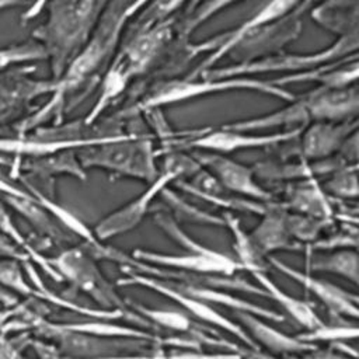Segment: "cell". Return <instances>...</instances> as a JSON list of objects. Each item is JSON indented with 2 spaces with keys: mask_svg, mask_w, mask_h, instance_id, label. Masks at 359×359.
<instances>
[{
  "mask_svg": "<svg viewBox=\"0 0 359 359\" xmlns=\"http://www.w3.org/2000/svg\"><path fill=\"white\" fill-rule=\"evenodd\" d=\"M191 156L219 181L224 191L259 202L272 201V194L255 181L252 168L243 163L236 161L226 154L205 150H196Z\"/></svg>",
  "mask_w": 359,
  "mask_h": 359,
  "instance_id": "cell-11",
  "label": "cell"
},
{
  "mask_svg": "<svg viewBox=\"0 0 359 359\" xmlns=\"http://www.w3.org/2000/svg\"><path fill=\"white\" fill-rule=\"evenodd\" d=\"M48 264L57 273L60 280H67L73 287L90 296L100 309L104 310H130L126 300L121 297L112 283L97 266V259L90 255L86 247H72L60 252Z\"/></svg>",
  "mask_w": 359,
  "mask_h": 359,
  "instance_id": "cell-7",
  "label": "cell"
},
{
  "mask_svg": "<svg viewBox=\"0 0 359 359\" xmlns=\"http://www.w3.org/2000/svg\"><path fill=\"white\" fill-rule=\"evenodd\" d=\"M309 271L325 272L345 278L356 285L359 282V258L353 248H344L331 251L325 257H318L306 264ZM306 271V272H309Z\"/></svg>",
  "mask_w": 359,
  "mask_h": 359,
  "instance_id": "cell-28",
  "label": "cell"
},
{
  "mask_svg": "<svg viewBox=\"0 0 359 359\" xmlns=\"http://www.w3.org/2000/svg\"><path fill=\"white\" fill-rule=\"evenodd\" d=\"M302 129H286L273 133H254V132H240L222 126L220 129L206 132L199 137L189 142V147L196 150L213 151L220 154H229L243 149H257L276 146L280 143H289L296 140Z\"/></svg>",
  "mask_w": 359,
  "mask_h": 359,
  "instance_id": "cell-13",
  "label": "cell"
},
{
  "mask_svg": "<svg viewBox=\"0 0 359 359\" xmlns=\"http://www.w3.org/2000/svg\"><path fill=\"white\" fill-rule=\"evenodd\" d=\"M28 0H0V11L1 10H6V8H11V7H15L18 4H22ZM45 6V0H35L32 3V6L22 14V21H29L32 18H35L43 8Z\"/></svg>",
  "mask_w": 359,
  "mask_h": 359,
  "instance_id": "cell-40",
  "label": "cell"
},
{
  "mask_svg": "<svg viewBox=\"0 0 359 359\" xmlns=\"http://www.w3.org/2000/svg\"><path fill=\"white\" fill-rule=\"evenodd\" d=\"M229 91H257L265 95L283 100L286 102L293 101L296 98L294 93L275 84L272 80H261L257 77H203L202 80L174 79L156 84L137 104V109L150 111L164 105H171L205 97L208 94H219Z\"/></svg>",
  "mask_w": 359,
  "mask_h": 359,
  "instance_id": "cell-4",
  "label": "cell"
},
{
  "mask_svg": "<svg viewBox=\"0 0 359 359\" xmlns=\"http://www.w3.org/2000/svg\"><path fill=\"white\" fill-rule=\"evenodd\" d=\"M348 342H349V341H337V342H332V344H330V349H332V351H335V352H338V353H341V355H344V356H348V358H351V359H356V358H358V352H356V349H355L353 346H351Z\"/></svg>",
  "mask_w": 359,
  "mask_h": 359,
  "instance_id": "cell-43",
  "label": "cell"
},
{
  "mask_svg": "<svg viewBox=\"0 0 359 359\" xmlns=\"http://www.w3.org/2000/svg\"><path fill=\"white\" fill-rule=\"evenodd\" d=\"M245 355H248V356H251L252 359H280V358H278L276 355H272V353H268V352H264L262 349H257V351H251V349H247V348H244V351H243ZM287 359V358H286Z\"/></svg>",
  "mask_w": 359,
  "mask_h": 359,
  "instance_id": "cell-45",
  "label": "cell"
},
{
  "mask_svg": "<svg viewBox=\"0 0 359 359\" xmlns=\"http://www.w3.org/2000/svg\"><path fill=\"white\" fill-rule=\"evenodd\" d=\"M311 18L338 36L358 32V0H328L311 11Z\"/></svg>",
  "mask_w": 359,
  "mask_h": 359,
  "instance_id": "cell-24",
  "label": "cell"
},
{
  "mask_svg": "<svg viewBox=\"0 0 359 359\" xmlns=\"http://www.w3.org/2000/svg\"><path fill=\"white\" fill-rule=\"evenodd\" d=\"M286 216L287 210L283 203L272 201L261 215L259 223L248 233L264 258H268L278 251H300L302 245L289 234Z\"/></svg>",
  "mask_w": 359,
  "mask_h": 359,
  "instance_id": "cell-17",
  "label": "cell"
},
{
  "mask_svg": "<svg viewBox=\"0 0 359 359\" xmlns=\"http://www.w3.org/2000/svg\"><path fill=\"white\" fill-rule=\"evenodd\" d=\"M130 255L144 264L168 268V269H178L187 272H196V273H208V275H223V276H233L238 271H241L237 261L223 252H217L215 255H195V254H165V252H156L150 250L136 248L130 252Z\"/></svg>",
  "mask_w": 359,
  "mask_h": 359,
  "instance_id": "cell-14",
  "label": "cell"
},
{
  "mask_svg": "<svg viewBox=\"0 0 359 359\" xmlns=\"http://www.w3.org/2000/svg\"><path fill=\"white\" fill-rule=\"evenodd\" d=\"M313 0H268L262 4L250 18L241 22L238 27L223 32L215 38L206 39L198 46V50H210V55L199 65L198 72L202 73L212 69L216 62L229 55L238 41L247 35L250 31L283 20L285 17L293 14L294 11L310 6Z\"/></svg>",
  "mask_w": 359,
  "mask_h": 359,
  "instance_id": "cell-9",
  "label": "cell"
},
{
  "mask_svg": "<svg viewBox=\"0 0 359 359\" xmlns=\"http://www.w3.org/2000/svg\"><path fill=\"white\" fill-rule=\"evenodd\" d=\"M76 154L84 170L101 168L114 175L147 184L158 175L153 142L136 135H111L76 149Z\"/></svg>",
  "mask_w": 359,
  "mask_h": 359,
  "instance_id": "cell-3",
  "label": "cell"
},
{
  "mask_svg": "<svg viewBox=\"0 0 359 359\" xmlns=\"http://www.w3.org/2000/svg\"><path fill=\"white\" fill-rule=\"evenodd\" d=\"M0 282L3 285L10 286L11 289L24 293V294H34L36 296V290L32 289L22 278L21 271L15 262L10 261H0Z\"/></svg>",
  "mask_w": 359,
  "mask_h": 359,
  "instance_id": "cell-38",
  "label": "cell"
},
{
  "mask_svg": "<svg viewBox=\"0 0 359 359\" xmlns=\"http://www.w3.org/2000/svg\"><path fill=\"white\" fill-rule=\"evenodd\" d=\"M243 359H252L251 356H248V355H245L244 352H243Z\"/></svg>",
  "mask_w": 359,
  "mask_h": 359,
  "instance_id": "cell-47",
  "label": "cell"
},
{
  "mask_svg": "<svg viewBox=\"0 0 359 359\" xmlns=\"http://www.w3.org/2000/svg\"><path fill=\"white\" fill-rule=\"evenodd\" d=\"M167 283H170L172 287H175L177 290L192 296L198 300H202L205 303H209L210 306H222L226 307L229 310H231L233 313H248V314H254L257 317H261L266 321H275V323H283L285 321V316L266 309L264 306H259L257 303H252L250 300L241 299L236 294L229 293L227 290H220V289H212V287H199V286H189V285H182V283H177V282H170V280H164Z\"/></svg>",
  "mask_w": 359,
  "mask_h": 359,
  "instance_id": "cell-20",
  "label": "cell"
},
{
  "mask_svg": "<svg viewBox=\"0 0 359 359\" xmlns=\"http://www.w3.org/2000/svg\"><path fill=\"white\" fill-rule=\"evenodd\" d=\"M150 0H132V3L128 6L126 8V17L130 18V17H135Z\"/></svg>",
  "mask_w": 359,
  "mask_h": 359,
  "instance_id": "cell-44",
  "label": "cell"
},
{
  "mask_svg": "<svg viewBox=\"0 0 359 359\" xmlns=\"http://www.w3.org/2000/svg\"><path fill=\"white\" fill-rule=\"evenodd\" d=\"M165 349L161 344H154L150 348V359H165Z\"/></svg>",
  "mask_w": 359,
  "mask_h": 359,
  "instance_id": "cell-46",
  "label": "cell"
},
{
  "mask_svg": "<svg viewBox=\"0 0 359 359\" xmlns=\"http://www.w3.org/2000/svg\"><path fill=\"white\" fill-rule=\"evenodd\" d=\"M268 265H272L275 269L282 272L285 276L290 278L294 280L297 285H300L303 289L310 292L317 300H320L327 311L338 318L346 317V318H353L356 320L359 316V309H358V296L349 293L348 290L342 289L341 286L331 283L328 280L316 278L310 272L300 271L297 268H293L283 261L268 257Z\"/></svg>",
  "mask_w": 359,
  "mask_h": 359,
  "instance_id": "cell-12",
  "label": "cell"
},
{
  "mask_svg": "<svg viewBox=\"0 0 359 359\" xmlns=\"http://www.w3.org/2000/svg\"><path fill=\"white\" fill-rule=\"evenodd\" d=\"M332 223L334 220H323V219L292 213V212H287V216H286L289 234L300 245L316 241L320 237L321 231L330 227Z\"/></svg>",
  "mask_w": 359,
  "mask_h": 359,
  "instance_id": "cell-32",
  "label": "cell"
},
{
  "mask_svg": "<svg viewBox=\"0 0 359 359\" xmlns=\"http://www.w3.org/2000/svg\"><path fill=\"white\" fill-rule=\"evenodd\" d=\"M286 358H287V359H299V358H292V356H290V355H287V356H286Z\"/></svg>",
  "mask_w": 359,
  "mask_h": 359,
  "instance_id": "cell-48",
  "label": "cell"
},
{
  "mask_svg": "<svg viewBox=\"0 0 359 359\" xmlns=\"http://www.w3.org/2000/svg\"><path fill=\"white\" fill-rule=\"evenodd\" d=\"M283 206L287 212L323 220H334L335 215L330 198L316 178L302 180V182L290 187Z\"/></svg>",
  "mask_w": 359,
  "mask_h": 359,
  "instance_id": "cell-22",
  "label": "cell"
},
{
  "mask_svg": "<svg viewBox=\"0 0 359 359\" xmlns=\"http://www.w3.org/2000/svg\"><path fill=\"white\" fill-rule=\"evenodd\" d=\"M307 94L310 119L313 122H341L353 119L359 109L358 84L342 88L316 87Z\"/></svg>",
  "mask_w": 359,
  "mask_h": 359,
  "instance_id": "cell-15",
  "label": "cell"
},
{
  "mask_svg": "<svg viewBox=\"0 0 359 359\" xmlns=\"http://www.w3.org/2000/svg\"><path fill=\"white\" fill-rule=\"evenodd\" d=\"M358 247V230L356 227H349L346 230H341L335 234H330L325 238H317L313 243L302 245L300 251L307 255H311L317 251H335L344 248H353Z\"/></svg>",
  "mask_w": 359,
  "mask_h": 359,
  "instance_id": "cell-36",
  "label": "cell"
},
{
  "mask_svg": "<svg viewBox=\"0 0 359 359\" xmlns=\"http://www.w3.org/2000/svg\"><path fill=\"white\" fill-rule=\"evenodd\" d=\"M351 57L352 59L348 57L349 59L348 62H345L346 59H344L327 66H321L318 69L286 74L272 81L280 87L292 83H318V87H325V88L348 87V86L356 84L358 74H359L358 57H353V56Z\"/></svg>",
  "mask_w": 359,
  "mask_h": 359,
  "instance_id": "cell-21",
  "label": "cell"
},
{
  "mask_svg": "<svg viewBox=\"0 0 359 359\" xmlns=\"http://www.w3.org/2000/svg\"><path fill=\"white\" fill-rule=\"evenodd\" d=\"M224 227L229 229L233 237V250H234V259L240 265L241 271H248L250 273L254 272H266L268 261L264 258L257 247L254 245L250 234L241 227L240 220L231 213H223Z\"/></svg>",
  "mask_w": 359,
  "mask_h": 359,
  "instance_id": "cell-25",
  "label": "cell"
},
{
  "mask_svg": "<svg viewBox=\"0 0 359 359\" xmlns=\"http://www.w3.org/2000/svg\"><path fill=\"white\" fill-rule=\"evenodd\" d=\"M130 3L132 0H108L104 3V10L100 13L88 39L69 62L63 73L53 80L52 98L29 121L24 122L25 129L57 114L62 111L67 95L80 90L88 91L90 84L101 79L102 69L111 60L125 24L129 20L126 17V8Z\"/></svg>",
  "mask_w": 359,
  "mask_h": 359,
  "instance_id": "cell-1",
  "label": "cell"
},
{
  "mask_svg": "<svg viewBox=\"0 0 359 359\" xmlns=\"http://www.w3.org/2000/svg\"><path fill=\"white\" fill-rule=\"evenodd\" d=\"M161 198L165 201L167 206L181 219L185 222L196 223V224H208V226H224L223 217L202 210L189 202L180 198L174 191L164 188L161 191Z\"/></svg>",
  "mask_w": 359,
  "mask_h": 359,
  "instance_id": "cell-31",
  "label": "cell"
},
{
  "mask_svg": "<svg viewBox=\"0 0 359 359\" xmlns=\"http://www.w3.org/2000/svg\"><path fill=\"white\" fill-rule=\"evenodd\" d=\"M0 231L6 233L8 237H11L15 243H18L20 245H27L24 237L21 236V233L15 229V226L13 224L8 213L6 212L4 206L0 203Z\"/></svg>",
  "mask_w": 359,
  "mask_h": 359,
  "instance_id": "cell-41",
  "label": "cell"
},
{
  "mask_svg": "<svg viewBox=\"0 0 359 359\" xmlns=\"http://www.w3.org/2000/svg\"><path fill=\"white\" fill-rule=\"evenodd\" d=\"M100 0H52L46 21L32 36L50 62L52 80H56L88 39L100 15Z\"/></svg>",
  "mask_w": 359,
  "mask_h": 359,
  "instance_id": "cell-2",
  "label": "cell"
},
{
  "mask_svg": "<svg viewBox=\"0 0 359 359\" xmlns=\"http://www.w3.org/2000/svg\"><path fill=\"white\" fill-rule=\"evenodd\" d=\"M43 59H46V52L43 46L35 39L8 45L4 48H0V72L15 63L43 60Z\"/></svg>",
  "mask_w": 359,
  "mask_h": 359,
  "instance_id": "cell-35",
  "label": "cell"
},
{
  "mask_svg": "<svg viewBox=\"0 0 359 359\" xmlns=\"http://www.w3.org/2000/svg\"><path fill=\"white\" fill-rule=\"evenodd\" d=\"M236 318L240 321L241 327L251 337V339L261 349L265 348L268 353L272 355H296L307 353L316 349V345L304 344L299 341L294 335H287L278 328L269 325L266 320L248 313H234Z\"/></svg>",
  "mask_w": 359,
  "mask_h": 359,
  "instance_id": "cell-18",
  "label": "cell"
},
{
  "mask_svg": "<svg viewBox=\"0 0 359 359\" xmlns=\"http://www.w3.org/2000/svg\"><path fill=\"white\" fill-rule=\"evenodd\" d=\"M237 1L240 0H199L195 4V8L188 14L187 20L184 21L181 27V34L182 35L192 34L201 24L206 22L215 14L230 7Z\"/></svg>",
  "mask_w": 359,
  "mask_h": 359,
  "instance_id": "cell-37",
  "label": "cell"
},
{
  "mask_svg": "<svg viewBox=\"0 0 359 359\" xmlns=\"http://www.w3.org/2000/svg\"><path fill=\"white\" fill-rule=\"evenodd\" d=\"M130 76L125 72L123 66L115 59L114 63L109 66L107 72H104L102 80H101V91L100 95L93 105V108L88 111V114L84 118L86 125H94L95 121L100 118V115L109 107V104L116 100L122 91L128 87L130 81Z\"/></svg>",
  "mask_w": 359,
  "mask_h": 359,
  "instance_id": "cell-27",
  "label": "cell"
},
{
  "mask_svg": "<svg viewBox=\"0 0 359 359\" xmlns=\"http://www.w3.org/2000/svg\"><path fill=\"white\" fill-rule=\"evenodd\" d=\"M165 359H243L237 352H202L201 349H187L165 353Z\"/></svg>",
  "mask_w": 359,
  "mask_h": 359,
  "instance_id": "cell-39",
  "label": "cell"
},
{
  "mask_svg": "<svg viewBox=\"0 0 359 359\" xmlns=\"http://www.w3.org/2000/svg\"><path fill=\"white\" fill-rule=\"evenodd\" d=\"M172 24L174 17L125 36L123 49L116 56V60L130 79L143 74L156 62L172 36Z\"/></svg>",
  "mask_w": 359,
  "mask_h": 359,
  "instance_id": "cell-10",
  "label": "cell"
},
{
  "mask_svg": "<svg viewBox=\"0 0 359 359\" xmlns=\"http://www.w3.org/2000/svg\"><path fill=\"white\" fill-rule=\"evenodd\" d=\"M358 132L356 118L341 122H313L302 129L300 154L306 160H323L339 151L346 139Z\"/></svg>",
  "mask_w": 359,
  "mask_h": 359,
  "instance_id": "cell-16",
  "label": "cell"
},
{
  "mask_svg": "<svg viewBox=\"0 0 359 359\" xmlns=\"http://www.w3.org/2000/svg\"><path fill=\"white\" fill-rule=\"evenodd\" d=\"M199 167V163L192 156L181 154L168 157L164 164V170L158 172L157 178L150 182L142 194L119 209L111 212L95 224L93 230L95 238L102 243L135 229L149 213L157 195H160L170 182L177 181L184 175H192Z\"/></svg>",
  "mask_w": 359,
  "mask_h": 359,
  "instance_id": "cell-6",
  "label": "cell"
},
{
  "mask_svg": "<svg viewBox=\"0 0 359 359\" xmlns=\"http://www.w3.org/2000/svg\"><path fill=\"white\" fill-rule=\"evenodd\" d=\"M302 359H351V358L344 356V355H341V353H338V352H335L330 348L328 349L316 348V349L307 352L306 356L302 358Z\"/></svg>",
  "mask_w": 359,
  "mask_h": 359,
  "instance_id": "cell-42",
  "label": "cell"
},
{
  "mask_svg": "<svg viewBox=\"0 0 359 359\" xmlns=\"http://www.w3.org/2000/svg\"><path fill=\"white\" fill-rule=\"evenodd\" d=\"M359 335V328L356 324H348V323H321L314 330H304L303 332L296 334L294 337L310 345H316L320 342L332 344L337 341H351L355 339Z\"/></svg>",
  "mask_w": 359,
  "mask_h": 359,
  "instance_id": "cell-30",
  "label": "cell"
},
{
  "mask_svg": "<svg viewBox=\"0 0 359 359\" xmlns=\"http://www.w3.org/2000/svg\"><path fill=\"white\" fill-rule=\"evenodd\" d=\"M359 36L356 34L338 36L327 48L311 53H272L259 59L238 62L224 67H212L202 72V77H251L257 73H302L327 66L358 53Z\"/></svg>",
  "mask_w": 359,
  "mask_h": 359,
  "instance_id": "cell-5",
  "label": "cell"
},
{
  "mask_svg": "<svg viewBox=\"0 0 359 359\" xmlns=\"http://www.w3.org/2000/svg\"><path fill=\"white\" fill-rule=\"evenodd\" d=\"M126 306L143 317L149 324H157L158 327L167 328L174 332H182L188 334L189 337L199 330V325H194L191 317H188L185 313L178 311V310H164V309H151L147 307L139 302L125 299Z\"/></svg>",
  "mask_w": 359,
  "mask_h": 359,
  "instance_id": "cell-29",
  "label": "cell"
},
{
  "mask_svg": "<svg viewBox=\"0 0 359 359\" xmlns=\"http://www.w3.org/2000/svg\"><path fill=\"white\" fill-rule=\"evenodd\" d=\"M188 0H150L137 14L136 21L133 22L132 28L126 32V35H130L139 29L147 28L156 22L164 21L167 18H171L174 13L182 7Z\"/></svg>",
  "mask_w": 359,
  "mask_h": 359,
  "instance_id": "cell-33",
  "label": "cell"
},
{
  "mask_svg": "<svg viewBox=\"0 0 359 359\" xmlns=\"http://www.w3.org/2000/svg\"><path fill=\"white\" fill-rule=\"evenodd\" d=\"M24 168L27 171H31L34 174L43 175V177L67 174L79 180L87 178L86 170L83 168V165L77 158L76 149H67V150H60L52 154L32 157L29 161L27 160V164L24 165Z\"/></svg>",
  "mask_w": 359,
  "mask_h": 359,
  "instance_id": "cell-26",
  "label": "cell"
},
{
  "mask_svg": "<svg viewBox=\"0 0 359 359\" xmlns=\"http://www.w3.org/2000/svg\"><path fill=\"white\" fill-rule=\"evenodd\" d=\"M122 272H123V276L118 278V280L115 282L116 286H119V287L137 286V287H144L151 292H156L157 294L178 303V306L182 307L185 313L191 314L192 317L198 318L199 321H202L208 325L224 330L226 332H229L230 335L237 338L247 349H251V351L259 349L257 346V344L251 339V337L245 332V330L240 324H237L236 321L230 320L229 317H226L224 314L217 311L209 303H205L192 296H188V294L177 290L175 287H172L170 283H167L164 280H160V279H156L151 276H146V275H140V273H135L126 268H122Z\"/></svg>",
  "mask_w": 359,
  "mask_h": 359,
  "instance_id": "cell-8",
  "label": "cell"
},
{
  "mask_svg": "<svg viewBox=\"0 0 359 359\" xmlns=\"http://www.w3.org/2000/svg\"><path fill=\"white\" fill-rule=\"evenodd\" d=\"M251 275L257 280V285L264 290L265 297L278 303L283 311L300 327L304 330H314L323 323V320L307 302L285 292L266 275V272H254Z\"/></svg>",
  "mask_w": 359,
  "mask_h": 359,
  "instance_id": "cell-23",
  "label": "cell"
},
{
  "mask_svg": "<svg viewBox=\"0 0 359 359\" xmlns=\"http://www.w3.org/2000/svg\"><path fill=\"white\" fill-rule=\"evenodd\" d=\"M323 189L341 199H355L358 196V165L345 164L332 171Z\"/></svg>",
  "mask_w": 359,
  "mask_h": 359,
  "instance_id": "cell-34",
  "label": "cell"
},
{
  "mask_svg": "<svg viewBox=\"0 0 359 359\" xmlns=\"http://www.w3.org/2000/svg\"><path fill=\"white\" fill-rule=\"evenodd\" d=\"M310 111L307 102V94L296 95L293 101H289L286 107L272 111L269 114L243 119L238 122H231L224 125L227 129L240 130V132H254V130H265L273 128H289L299 129V126L310 125Z\"/></svg>",
  "mask_w": 359,
  "mask_h": 359,
  "instance_id": "cell-19",
  "label": "cell"
}]
</instances>
